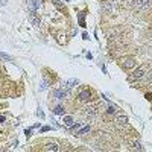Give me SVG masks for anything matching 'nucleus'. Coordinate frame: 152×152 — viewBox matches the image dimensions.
<instances>
[{"mask_svg":"<svg viewBox=\"0 0 152 152\" xmlns=\"http://www.w3.org/2000/svg\"><path fill=\"white\" fill-rule=\"evenodd\" d=\"M119 66L125 70H129V69L135 67V59L132 56H122L119 59Z\"/></svg>","mask_w":152,"mask_h":152,"instance_id":"f257e3e1","label":"nucleus"},{"mask_svg":"<svg viewBox=\"0 0 152 152\" xmlns=\"http://www.w3.org/2000/svg\"><path fill=\"white\" fill-rule=\"evenodd\" d=\"M78 99L81 100V102H88V100L93 99V91L90 90V88H84V90L78 94Z\"/></svg>","mask_w":152,"mask_h":152,"instance_id":"f03ea898","label":"nucleus"},{"mask_svg":"<svg viewBox=\"0 0 152 152\" xmlns=\"http://www.w3.org/2000/svg\"><path fill=\"white\" fill-rule=\"evenodd\" d=\"M52 34L55 35L56 41H58L59 44H66V43H67V35H66L64 32H56V31H52Z\"/></svg>","mask_w":152,"mask_h":152,"instance_id":"7ed1b4c3","label":"nucleus"},{"mask_svg":"<svg viewBox=\"0 0 152 152\" xmlns=\"http://www.w3.org/2000/svg\"><path fill=\"white\" fill-rule=\"evenodd\" d=\"M132 5L137 9H145L149 5V0H132Z\"/></svg>","mask_w":152,"mask_h":152,"instance_id":"20e7f679","label":"nucleus"},{"mask_svg":"<svg viewBox=\"0 0 152 152\" xmlns=\"http://www.w3.org/2000/svg\"><path fill=\"white\" fill-rule=\"evenodd\" d=\"M143 75H145V69L140 67V69H137V70L132 73L131 78H132V79H140V78H143Z\"/></svg>","mask_w":152,"mask_h":152,"instance_id":"39448f33","label":"nucleus"},{"mask_svg":"<svg viewBox=\"0 0 152 152\" xmlns=\"http://www.w3.org/2000/svg\"><path fill=\"white\" fill-rule=\"evenodd\" d=\"M100 9H102L104 12H111V11H113V3H110V2H102V5H100Z\"/></svg>","mask_w":152,"mask_h":152,"instance_id":"423d86ee","label":"nucleus"},{"mask_svg":"<svg viewBox=\"0 0 152 152\" xmlns=\"http://www.w3.org/2000/svg\"><path fill=\"white\" fill-rule=\"evenodd\" d=\"M29 20L35 24V26H40V24H41L40 18H37V17H35V11H31V14H29Z\"/></svg>","mask_w":152,"mask_h":152,"instance_id":"0eeeda50","label":"nucleus"},{"mask_svg":"<svg viewBox=\"0 0 152 152\" xmlns=\"http://www.w3.org/2000/svg\"><path fill=\"white\" fill-rule=\"evenodd\" d=\"M28 5H29L31 11H37L40 8V2H38V0H28Z\"/></svg>","mask_w":152,"mask_h":152,"instance_id":"6e6552de","label":"nucleus"},{"mask_svg":"<svg viewBox=\"0 0 152 152\" xmlns=\"http://www.w3.org/2000/svg\"><path fill=\"white\" fill-rule=\"evenodd\" d=\"M67 94H69V91L64 90V88H61V90H56L55 91V97H58V99H64Z\"/></svg>","mask_w":152,"mask_h":152,"instance_id":"1a4fd4ad","label":"nucleus"},{"mask_svg":"<svg viewBox=\"0 0 152 152\" xmlns=\"http://www.w3.org/2000/svg\"><path fill=\"white\" fill-rule=\"evenodd\" d=\"M58 149H59V148L56 146V143H49L47 146L43 148V151H53V152H56Z\"/></svg>","mask_w":152,"mask_h":152,"instance_id":"9d476101","label":"nucleus"},{"mask_svg":"<svg viewBox=\"0 0 152 152\" xmlns=\"http://www.w3.org/2000/svg\"><path fill=\"white\" fill-rule=\"evenodd\" d=\"M53 5H55V6H56V8H58V9H59L61 12H67L66 6H64V5H61L59 2H56V0H53Z\"/></svg>","mask_w":152,"mask_h":152,"instance_id":"9b49d317","label":"nucleus"},{"mask_svg":"<svg viewBox=\"0 0 152 152\" xmlns=\"http://www.w3.org/2000/svg\"><path fill=\"white\" fill-rule=\"evenodd\" d=\"M94 114H96V108H93V107H90V108H87L85 110V116H94Z\"/></svg>","mask_w":152,"mask_h":152,"instance_id":"f8f14e48","label":"nucleus"},{"mask_svg":"<svg viewBox=\"0 0 152 152\" xmlns=\"http://www.w3.org/2000/svg\"><path fill=\"white\" fill-rule=\"evenodd\" d=\"M116 122L117 123H126V122H128V119H126V116H117Z\"/></svg>","mask_w":152,"mask_h":152,"instance_id":"ddd939ff","label":"nucleus"},{"mask_svg":"<svg viewBox=\"0 0 152 152\" xmlns=\"http://www.w3.org/2000/svg\"><path fill=\"white\" fill-rule=\"evenodd\" d=\"M84 15H85V12H81L79 14V24L82 28H85V20H84Z\"/></svg>","mask_w":152,"mask_h":152,"instance_id":"4468645a","label":"nucleus"},{"mask_svg":"<svg viewBox=\"0 0 152 152\" xmlns=\"http://www.w3.org/2000/svg\"><path fill=\"white\" fill-rule=\"evenodd\" d=\"M64 123H66L67 126H73V119H72L70 116H67V117H64Z\"/></svg>","mask_w":152,"mask_h":152,"instance_id":"2eb2a0df","label":"nucleus"},{"mask_svg":"<svg viewBox=\"0 0 152 152\" xmlns=\"http://www.w3.org/2000/svg\"><path fill=\"white\" fill-rule=\"evenodd\" d=\"M75 85H78V81L76 79H70V81H67V88H70V87H75Z\"/></svg>","mask_w":152,"mask_h":152,"instance_id":"dca6fc26","label":"nucleus"},{"mask_svg":"<svg viewBox=\"0 0 152 152\" xmlns=\"http://www.w3.org/2000/svg\"><path fill=\"white\" fill-rule=\"evenodd\" d=\"M0 59H6V61H12V58H11L9 55L3 53V52H0Z\"/></svg>","mask_w":152,"mask_h":152,"instance_id":"f3484780","label":"nucleus"},{"mask_svg":"<svg viewBox=\"0 0 152 152\" xmlns=\"http://www.w3.org/2000/svg\"><path fill=\"white\" fill-rule=\"evenodd\" d=\"M53 111H55V114H64V108L62 107H56Z\"/></svg>","mask_w":152,"mask_h":152,"instance_id":"a211bd4d","label":"nucleus"},{"mask_svg":"<svg viewBox=\"0 0 152 152\" xmlns=\"http://www.w3.org/2000/svg\"><path fill=\"white\" fill-rule=\"evenodd\" d=\"M88 131H90V126H85V128H82L78 134H85V132H88Z\"/></svg>","mask_w":152,"mask_h":152,"instance_id":"6ab92c4d","label":"nucleus"},{"mask_svg":"<svg viewBox=\"0 0 152 152\" xmlns=\"http://www.w3.org/2000/svg\"><path fill=\"white\" fill-rule=\"evenodd\" d=\"M132 148H134V149H138V151L142 149V146H140V143H138V142H134V143H132Z\"/></svg>","mask_w":152,"mask_h":152,"instance_id":"aec40b11","label":"nucleus"},{"mask_svg":"<svg viewBox=\"0 0 152 152\" xmlns=\"http://www.w3.org/2000/svg\"><path fill=\"white\" fill-rule=\"evenodd\" d=\"M110 114H113V113H116V107H114V105H111V107H108V110H107Z\"/></svg>","mask_w":152,"mask_h":152,"instance_id":"412c9836","label":"nucleus"},{"mask_svg":"<svg viewBox=\"0 0 152 152\" xmlns=\"http://www.w3.org/2000/svg\"><path fill=\"white\" fill-rule=\"evenodd\" d=\"M37 116H38V117H41V119H43V117H44V113H43L41 110H38V111H37Z\"/></svg>","mask_w":152,"mask_h":152,"instance_id":"4be33fe9","label":"nucleus"},{"mask_svg":"<svg viewBox=\"0 0 152 152\" xmlns=\"http://www.w3.org/2000/svg\"><path fill=\"white\" fill-rule=\"evenodd\" d=\"M40 88H41V90H44V88H47V84H46V82H43V84H41V87H40Z\"/></svg>","mask_w":152,"mask_h":152,"instance_id":"5701e85b","label":"nucleus"},{"mask_svg":"<svg viewBox=\"0 0 152 152\" xmlns=\"http://www.w3.org/2000/svg\"><path fill=\"white\" fill-rule=\"evenodd\" d=\"M146 99H148V100H152V94L148 93V94H146Z\"/></svg>","mask_w":152,"mask_h":152,"instance_id":"b1692460","label":"nucleus"},{"mask_svg":"<svg viewBox=\"0 0 152 152\" xmlns=\"http://www.w3.org/2000/svg\"><path fill=\"white\" fill-rule=\"evenodd\" d=\"M24 134H26V135L29 137V135H31V129H26V131H24Z\"/></svg>","mask_w":152,"mask_h":152,"instance_id":"393cba45","label":"nucleus"},{"mask_svg":"<svg viewBox=\"0 0 152 152\" xmlns=\"http://www.w3.org/2000/svg\"><path fill=\"white\" fill-rule=\"evenodd\" d=\"M0 5H6V0H0Z\"/></svg>","mask_w":152,"mask_h":152,"instance_id":"a878e982","label":"nucleus"},{"mask_svg":"<svg viewBox=\"0 0 152 152\" xmlns=\"http://www.w3.org/2000/svg\"><path fill=\"white\" fill-rule=\"evenodd\" d=\"M62 2H69V0H62Z\"/></svg>","mask_w":152,"mask_h":152,"instance_id":"bb28decb","label":"nucleus"},{"mask_svg":"<svg viewBox=\"0 0 152 152\" xmlns=\"http://www.w3.org/2000/svg\"><path fill=\"white\" fill-rule=\"evenodd\" d=\"M102 2H107V0H102Z\"/></svg>","mask_w":152,"mask_h":152,"instance_id":"cd10ccee","label":"nucleus"}]
</instances>
